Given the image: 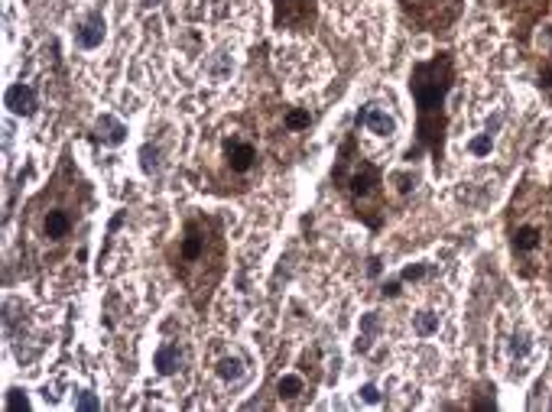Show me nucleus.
<instances>
[{
  "label": "nucleus",
  "instance_id": "obj_19",
  "mask_svg": "<svg viewBox=\"0 0 552 412\" xmlns=\"http://www.w3.org/2000/svg\"><path fill=\"white\" fill-rule=\"evenodd\" d=\"M3 409H7V412H27V409H29L27 390H20V386H10L7 396H3Z\"/></svg>",
  "mask_w": 552,
  "mask_h": 412
},
{
  "label": "nucleus",
  "instance_id": "obj_31",
  "mask_svg": "<svg viewBox=\"0 0 552 412\" xmlns=\"http://www.w3.org/2000/svg\"><path fill=\"white\" fill-rule=\"evenodd\" d=\"M539 88H543L546 94H552V68H543V72H539Z\"/></svg>",
  "mask_w": 552,
  "mask_h": 412
},
{
  "label": "nucleus",
  "instance_id": "obj_30",
  "mask_svg": "<svg viewBox=\"0 0 552 412\" xmlns=\"http://www.w3.org/2000/svg\"><path fill=\"white\" fill-rule=\"evenodd\" d=\"M422 153H426V146H422V143H412V146H410V150H406V153H403V160H406V162H410V166H412V162H416V160H419V156H422Z\"/></svg>",
  "mask_w": 552,
  "mask_h": 412
},
{
  "label": "nucleus",
  "instance_id": "obj_11",
  "mask_svg": "<svg viewBox=\"0 0 552 412\" xmlns=\"http://www.w3.org/2000/svg\"><path fill=\"white\" fill-rule=\"evenodd\" d=\"M179 360H182V351H179L176 344H159L156 347V354H153V367H156V374L159 376H169V374H176V367Z\"/></svg>",
  "mask_w": 552,
  "mask_h": 412
},
{
  "label": "nucleus",
  "instance_id": "obj_10",
  "mask_svg": "<svg viewBox=\"0 0 552 412\" xmlns=\"http://www.w3.org/2000/svg\"><path fill=\"white\" fill-rule=\"evenodd\" d=\"M68 231H72V215H68L66 208H52V211H46L43 234H46L49 241H62V237H68Z\"/></svg>",
  "mask_w": 552,
  "mask_h": 412
},
{
  "label": "nucleus",
  "instance_id": "obj_7",
  "mask_svg": "<svg viewBox=\"0 0 552 412\" xmlns=\"http://www.w3.org/2000/svg\"><path fill=\"white\" fill-rule=\"evenodd\" d=\"M355 123H357V127H367V130L377 133V137H387V140H390V137L396 133V121L384 111V107H380V104H374V101L364 104V107L357 111Z\"/></svg>",
  "mask_w": 552,
  "mask_h": 412
},
{
  "label": "nucleus",
  "instance_id": "obj_17",
  "mask_svg": "<svg viewBox=\"0 0 552 412\" xmlns=\"http://www.w3.org/2000/svg\"><path fill=\"white\" fill-rule=\"evenodd\" d=\"M231 68H234L231 56H227V52H218V56L205 66V72H208V78H211V82H225V78L231 75Z\"/></svg>",
  "mask_w": 552,
  "mask_h": 412
},
{
  "label": "nucleus",
  "instance_id": "obj_14",
  "mask_svg": "<svg viewBox=\"0 0 552 412\" xmlns=\"http://www.w3.org/2000/svg\"><path fill=\"white\" fill-rule=\"evenodd\" d=\"M412 331L419 337H432V335H439V315L429 309H422L412 315Z\"/></svg>",
  "mask_w": 552,
  "mask_h": 412
},
{
  "label": "nucleus",
  "instance_id": "obj_6",
  "mask_svg": "<svg viewBox=\"0 0 552 412\" xmlns=\"http://www.w3.org/2000/svg\"><path fill=\"white\" fill-rule=\"evenodd\" d=\"M3 107H7L13 117H33L39 107L36 88L27 82H13L7 91H3Z\"/></svg>",
  "mask_w": 552,
  "mask_h": 412
},
{
  "label": "nucleus",
  "instance_id": "obj_24",
  "mask_svg": "<svg viewBox=\"0 0 552 412\" xmlns=\"http://www.w3.org/2000/svg\"><path fill=\"white\" fill-rule=\"evenodd\" d=\"M396 182V192H400V195H410L412 188H416V172H394V176H390Z\"/></svg>",
  "mask_w": 552,
  "mask_h": 412
},
{
  "label": "nucleus",
  "instance_id": "obj_3",
  "mask_svg": "<svg viewBox=\"0 0 552 412\" xmlns=\"http://www.w3.org/2000/svg\"><path fill=\"white\" fill-rule=\"evenodd\" d=\"M318 0H273V26L276 29H306L315 26Z\"/></svg>",
  "mask_w": 552,
  "mask_h": 412
},
{
  "label": "nucleus",
  "instance_id": "obj_34",
  "mask_svg": "<svg viewBox=\"0 0 552 412\" xmlns=\"http://www.w3.org/2000/svg\"><path fill=\"white\" fill-rule=\"evenodd\" d=\"M143 7H159V3H163V0H140Z\"/></svg>",
  "mask_w": 552,
  "mask_h": 412
},
{
  "label": "nucleus",
  "instance_id": "obj_28",
  "mask_svg": "<svg viewBox=\"0 0 552 412\" xmlns=\"http://www.w3.org/2000/svg\"><path fill=\"white\" fill-rule=\"evenodd\" d=\"M536 46L552 49V23H543V26H539V33H536Z\"/></svg>",
  "mask_w": 552,
  "mask_h": 412
},
{
  "label": "nucleus",
  "instance_id": "obj_8",
  "mask_svg": "<svg viewBox=\"0 0 552 412\" xmlns=\"http://www.w3.org/2000/svg\"><path fill=\"white\" fill-rule=\"evenodd\" d=\"M225 156H227L231 172H251L253 162H257V150H253V143L237 140V137L225 143Z\"/></svg>",
  "mask_w": 552,
  "mask_h": 412
},
{
  "label": "nucleus",
  "instance_id": "obj_2",
  "mask_svg": "<svg viewBox=\"0 0 552 412\" xmlns=\"http://www.w3.org/2000/svg\"><path fill=\"white\" fill-rule=\"evenodd\" d=\"M331 185L348 195V205H351L355 218H361L374 231L380 227V218H384V172H380V166H374L357 153L355 133H348L345 143H341L338 162L331 169Z\"/></svg>",
  "mask_w": 552,
  "mask_h": 412
},
{
  "label": "nucleus",
  "instance_id": "obj_5",
  "mask_svg": "<svg viewBox=\"0 0 552 412\" xmlns=\"http://www.w3.org/2000/svg\"><path fill=\"white\" fill-rule=\"evenodd\" d=\"M107 36V23H104V13L98 7L88 10L82 20L75 23V46L78 49H98Z\"/></svg>",
  "mask_w": 552,
  "mask_h": 412
},
{
  "label": "nucleus",
  "instance_id": "obj_29",
  "mask_svg": "<svg viewBox=\"0 0 552 412\" xmlns=\"http://www.w3.org/2000/svg\"><path fill=\"white\" fill-rule=\"evenodd\" d=\"M371 344H374V335H364V331H357V341H355V351H357V354H367V351H371Z\"/></svg>",
  "mask_w": 552,
  "mask_h": 412
},
{
  "label": "nucleus",
  "instance_id": "obj_16",
  "mask_svg": "<svg viewBox=\"0 0 552 412\" xmlns=\"http://www.w3.org/2000/svg\"><path fill=\"white\" fill-rule=\"evenodd\" d=\"M140 166H143V172H147V176H156L159 169H163V150H159V146H153V143H143Z\"/></svg>",
  "mask_w": 552,
  "mask_h": 412
},
{
  "label": "nucleus",
  "instance_id": "obj_23",
  "mask_svg": "<svg viewBox=\"0 0 552 412\" xmlns=\"http://www.w3.org/2000/svg\"><path fill=\"white\" fill-rule=\"evenodd\" d=\"M357 328L364 331V335H374V337H377V335H380V315H377V312H364Z\"/></svg>",
  "mask_w": 552,
  "mask_h": 412
},
{
  "label": "nucleus",
  "instance_id": "obj_1",
  "mask_svg": "<svg viewBox=\"0 0 552 412\" xmlns=\"http://www.w3.org/2000/svg\"><path fill=\"white\" fill-rule=\"evenodd\" d=\"M455 84V56L439 52L429 62H416L410 72V94L416 104V143L426 146L435 169L445 160V130H449V91Z\"/></svg>",
  "mask_w": 552,
  "mask_h": 412
},
{
  "label": "nucleus",
  "instance_id": "obj_22",
  "mask_svg": "<svg viewBox=\"0 0 552 412\" xmlns=\"http://www.w3.org/2000/svg\"><path fill=\"white\" fill-rule=\"evenodd\" d=\"M75 409L78 412H98L101 409V399H98L91 390H82V393L75 396Z\"/></svg>",
  "mask_w": 552,
  "mask_h": 412
},
{
  "label": "nucleus",
  "instance_id": "obj_26",
  "mask_svg": "<svg viewBox=\"0 0 552 412\" xmlns=\"http://www.w3.org/2000/svg\"><path fill=\"white\" fill-rule=\"evenodd\" d=\"M357 396H361L364 403H371V406L380 403V390H377V383H364L361 390H357Z\"/></svg>",
  "mask_w": 552,
  "mask_h": 412
},
{
  "label": "nucleus",
  "instance_id": "obj_13",
  "mask_svg": "<svg viewBox=\"0 0 552 412\" xmlns=\"http://www.w3.org/2000/svg\"><path fill=\"white\" fill-rule=\"evenodd\" d=\"M539 244H543V234H539V227L523 224V227H516V231H514V250H516V253H533Z\"/></svg>",
  "mask_w": 552,
  "mask_h": 412
},
{
  "label": "nucleus",
  "instance_id": "obj_21",
  "mask_svg": "<svg viewBox=\"0 0 552 412\" xmlns=\"http://www.w3.org/2000/svg\"><path fill=\"white\" fill-rule=\"evenodd\" d=\"M429 276V263H410V266H403L400 270V280L403 282H419Z\"/></svg>",
  "mask_w": 552,
  "mask_h": 412
},
{
  "label": "nucleus",
  "instance_id": "obj_27",
  "mask_svg": "<svg viewBox=\"0 0 552 412\" xmlns=\"http://www.w3.org/2000/svg\"><path fill=\"white\" fill-rule=\"evenodd\" d=\"M400 292H403V280H400V276H396V280H387L384 286H380V296H384V299H396Z\"/></svg>",
  "mask_w": 552,
  "mask_h": 412
},
{
  "label": "nucleus",
  "instance_id": "obj_20",
  "mask_svg": "<svg viewBox=\"0 0 552 412\" xmlns=\"http://www.w3.org/2000/svg\"><path fill=\"white\" fill-rule=\"evenodd\" d=\"M283 123H286V130H306V127L312 123V114L309 111H299V107H292V111H286Z\"/></svg>",
  "mask_w": 552,
  "mask_h": 412
},
{
  "label": "nucleus",
  "instance_id": "obj_25",
  "mask_svg": "<svg viewBox=\"0 0 552 412\" xmlns=\"http://www.w3.org/2000/svg\"><path fill=\"white\" fill-rule=\"evenodd\" d=\"M510 354H514V357H526V354H530V335H523V331H520V335H514V341H510Z\"/></svg>",
  "mask_w": 552,
  "mask_h": 412
},
{
  "label": "nucleus",
  "instance_id": "obj_18",
  "mask_svg": "<svg viewBox=\"0 0 552 412\" xmlns=\"http://www.w3.org/2000/svg\"><path fill=\"white\" fill-rule=\"evenodd\" d=\"M491 150H494V133H477V137H471L468 140V153L471 156H477V160H484V156H491Z\"/></svg>",
  "mask_w": 552,
  "mask_h": 412
},
{
  "label": "nucleus",
  "instance_id": "obj_12",
  "mask_svg": "<svg viewBox=\"0 0 552 412\" xmlns=\"http://www.w3.org/2000/svg\"><path fill=\"white\" fill-rule=\"evenodd\" d=\"M215 374L225 380V383H237L244 374H247V360L241 354H231V357H221L215 364Z\"/></svg>",
  "mask_w": 552,
  "mask_h": 412
},
{
  "label": "nucleus",
  "instance_id": "obj_9",
  "mask_svg": "<svg viewBox=\"0 0 552 412\" xmlns=\"http://www.w3.org/2000/svg\"><path fill=\"white\" fill-rule=\"evenodd\" d=\"M94 140H101L104 146H121L127 140V123L117 121L114 114H101L94 121Z\"/></svg>",
  "mask_w": 552,
  "mask_h": 412
},
{
  "label": "nucleus",
  "instance_id": "obj_33",
  "mask_svg": "<svg viewBox=\"0 0 552 412\" xmlns=\"http://www.w3.org/2000/svg\"><path fill=\"white\" fill-rule=\"evenodd\" d=\"M500 123H504V117L497 114L494 121H487V133H497V130H500Z\"/></svg>",
  "mask_w": 552,
  "mask_h": 412
},
{
  "label": "nucleus",
  "instance_id": "obj_4",
  "mask_svg": "<svg viewBox=\"0 0 552 412\" xmlns=\"http://www.w3.org/2000/svg\"><path fill=\"white\" fill-rule=\"evenodd\" d=\"M205 221L202 218H188L186 231H182V241H179V260L182 263H198L205 257Z\"/></svg>",
  "mask_w": 552,
  "mask_h": 412
},
{
  "label": "nucleus",
  "instance_id": "obj_32",
  "mask_svg": "<svg viewBox=\"0 0 552 412\" xmlns=\"http://www.w3.org/2000/svg\"><path fill=\"white\" fill-rule=\"evenodd\" d=\"M367 273H371V276H380V260H377V257L367 260Z\"/></svg>",
  "mask_w": 552,
  "mask_h": 412
},
{
  "label": "nucleus",
  "instance_id": "obj_15",
  "mask_svg": "<svg viewBox=\"0 0 552 412\" xmlns=\"http://www.w3.org/2000/svg\"><path fill=\"white\" fill-rule=\"evenodd\" d=\"M306 390V380H302L299 374H286L276 380V393H280V399H296V396Z\"/></svg>",
  "mask_w": 552,
  "mask_h": 412
}]
</instances>
